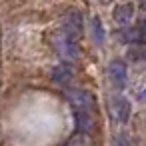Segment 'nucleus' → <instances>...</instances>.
I'll return each mask as SVG.
<instances>
[{
  "mask_svg": "<svg viewBox=\"0 0 146 146\" xmlns=\"http://www.w3.org/2000/svg\"><path fill=\"white\" fill-rule=\"evenodd\" d=\"M138 30V34H140V38H142V42H146V18L140 22V26L136 28Z\"/></svg>",
  "mask_w": 146,
  "mask_h": 146,
  "instance_id": "nucleus-11",
  "label": "nucleus"
},
{
  "mask_svg": "<svg viewBox=\"0 0 146 146\" xmlns=\"http://www.w3.org/2000/svg\"><path fill=\"white\" fill-rule=\"evenodd\" d=\"M140 6H142V8H144V10H146V2H142V4H140Z\"/></svg>",
  "mask_w": 146,
  "mask_h": 146,
  "instance_id": "nucleus-12",
  "label": "nucleus"
},
{
  "mask_svg": "<svg viewBox=\"0 0 146 146\" xmlns=\"http://www.w3.org/2000/svg\"><path fill=\"white\" fill-rule=\"evenodd\" d=\"M110 114L116 122L120 124H126L130 120V102L124 98V96H112L110 98Z\"/></svg>",
  "mask_w": 146,
  "mask_h": 146,
  "instance_id": "nucleus-3",
  "label": "nucleus"
},
{
  "mask_svg": "<svg viewBox=\"0 0 146 146\" xmlns=\"http://www.w3.org/2000/svg\"><path fill=\"white\" fill-rule=\"evenodd\" d=\"M108 78H110L112 86H116V88H124L126 78H128L126 64H124L122 60H112L110 66H108Z\"/></svg>",
  "mask_w": 146,
  "mask_h": 146,
  "instance_id": "nucleus-4",
  "label": "nucleus"
},
{
  "mask_svg": "<svg viewBox=\"0 0 146 146\" xmlns=\"http://www.w3.org/2000/svg\"><path fill=\"white\" fill-rule=\"evenodd\" d=\"M74 120H76V126H78L80 132L90 134L94 130V118H92V114H88V112H74Z\"/></svg>",
  "mask_w": 146,
  "mask_h": 146,
  "instance_id": "nucleus-8",
  "label": "nucleus"
},
{
  "mask_svg": "<svg viewBox=\"0 0 146 146\" xmlns=\"http://www.w3.org/2000/svg\"><path fill=\"white\" fill-rule=\"evenodd\" d=\"M50 76H52V80L56 82V84H62V86H68L70 82H72V78H74V72H72V68L68 66V64H56L54 68H52V72H50Z\"/></svg>",
  "mask_w": 146,
  "mask_h": 146,
  "instance_id": "nucleus-6",
  "label": "nucleus"
},
{
  "mask_svg": "<svg viewBox=\"0 0 146 146\" xmlns=\"http://www.w3.org/2000/svg\"><path fill=\"white\" fill-rule=\"evenodd\" d=\"M92 28H94V38L98 42H104V30H102V22H100L98 16L92 18Z\"/></svg>",
  "mask_w": 146,
  "mask_h": 146,
  "instance_id": "nucleus-9",
  "label": "nucleus"
},
{
  "mask_svg": "<svg viewBox=\"0 0 146 146\" xmlns=\"http://www.w3.org/2000/svg\"><path fill=\"white\" fill-rule=\"evenodd\" d=\"M114 146H130V142H128V138H126L124 134H120V136H116Z\"/></svg>",
  "mask_w": 146,
  "mask_h": 146,
  "instance_id": "nucleus-10",
  "label": "nucleus"
},
{
  "mask_svg": "<svg viewBox=\"0 0 146 146\" xmlns=\"http://www.w3.org/2000/svg\"><path fill=\"white\" fill-rule=\"evenodd\" d=\"M132 18H134V4L124 2V4H116L114 6V20H116V24L126 26V24H130Z\"/></svg>",
  "mask_w": 146,
  "mask_h": 146,
  "instance_id": "nucleus-7",
  "label": "nucleus"
},
{
  "mask_svg": "<svg viewBox=\"0 0 146 146\" xmlns=\"http://www.w3.org/2000/svg\"><path fill=\"white\" fill-rule=\"evenodd\" d=\"M52 44H54V50L58 52V56L64 60V64L74 62L78 58V38L70 36L68 32L58 30L52 36Z\"/></svg>",
  "mask_w": 146,
  "mask_h": 146,
  "instance_id": "nucleus-1",
  "label": "nucleus"
},
{
  "mask_svg": "<svg viewBox=\"0 0 146 146\" xmlns=\"http://www.w3.org/2000/svg\"><path fill=\"white\" fill-rule=\"evenodd\" d=\"M82 28H84V18H82V12H78V10H70L68 14H66V18H64V32H68L70 36H74V38H78L80 34H82Z\"/></svg>",
  "mask_w": 146,
  "mask_h": 146,
  "instance_id": "nucleus-5",
  "label": "nucleus"
},
{
  "mask_svg": "<svg viewBox=\"0 0 146 146\" xmlns=\"http://www.w3.org/2000/svg\"><path fill=\"white\" fill-rule=\"evenodd\" d=\"M66 96H68V102L74 106L76 112H88V114H92V110H94V96L88 90L68 88Z\"/></svg>",
  "mask_w": 146,
  "mask_h": 146,
  "instance_id": "nucleus-2",
  "label": "nucleus"
}]
</instances>
